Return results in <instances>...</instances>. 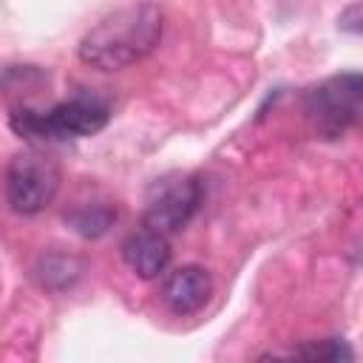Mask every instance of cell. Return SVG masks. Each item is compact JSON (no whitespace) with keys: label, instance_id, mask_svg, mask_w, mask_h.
I'll list each match as a JSON object with an SVG mask.
<instances>
[{"label":"cell","instance_id":"6da1fadb","mask_svg":"<svg viewBox=\"0 0 363 363\" xmlns=\"http://www.w3.org/2000/svg\"><path fill=\"white\" fill-rule=\"evenodd\" d=\"M164 14L156 3L142 0L102 17L79 40V60L96 71H119L145 60L162 40Z\"/></svg>","mask_w":363,"mask_h":363},{"label":"cell","instance_id":"7a4b0ae2","mask_svg":"<svg viewBox=\"0 0 363 363\" xmlns=\"http://www.w3.org/2000/svg\"><path fill=\"white\" fill-rule=\"evenodd\" d=\"M108 122V108L94 99H68L54 105L51 111H17L11 113V128L23 139L34 142H57V139H79L102 130Z\"/></svg>","mask_w":363,"mask_h":363},{"label":"cell","instance_id":"3957f363","mask_svg":"<svg viewBox=\"0 0 363 363\" xmlns=\"http://www.w3.org/2000/svg\"><path fill=\"white\" fill-rule=\"evenodd\" d=\"M60 190V164L43 150H23L6 167V201L20 216L45 210Z\"/></svg>","mask_w":363,"mask_h":363},{"label":"cell","instance_id":"277c9868","mask_svg":"<svg viewBox=\"0 0 363 363\" xmlns=\"http://www.w3.org/2000/svg\"><path fill=\"white\" fill-rule=\"evenodd\" d=\"M306 122L323 139H337L360 113V77L340 74L306 91L303 99Z\"/></svg>","mask_w":363,"mask_h":363},{"label":"cell","instance_id":"5b68a950","mask_svg":"<svg viewBox=\"0 0 363 363\" xmlns=\"http://www.w3.org/2000/svg\"><path fill=\"white\" fill-rule=\"evenodd\" d=\"M199 204H201V184L196 179H190V176L162 179L147 201L145 227H150L162 235H173L193 218Z\"/></svg>","mask_w":363,"mask_h":363},{"label":"cell","instance_id":"8992f818","mask_svg":"<svg viewBox=\"0 0 363 363\" xmlns=\"http://www.w3.org/2000/svg\"><path fill=\"white\" fill-rule=\"evenodd\" d=\"M213 292V278L199 264H184L167 272L162 284V301L173 315H193L199 312Z\"/></svg>","mask_w":363,"mask_h":363},{"label":"cell","instance_id":"52a82bcc","mask_svg":"<svg viewBox=\"0 0 363 363\" xmlns=\"http://www.w3.org/2000/svg\"><path fill=\"white\" fill-rule=\"evenodd\" d=\"M122 258L139 278H159L170 264V241L167 235L142 227L122 241Z\"/></svg>","mask_w":363,"mask_h":363},{"label":"cell","instance_id":"ba28073f","mask_svg":"<svg viewBox=\"0 0 363 363\" xmlns=\"http://www.w3.org/2000/svg\"><path fill=\"white\" fill-rule=\"evenodd\" d=\"M116 218V210H111L108 204H82L77 210H71L65 216V221L85 238H99L102 233H108V227L113 224Z\"/></svg>","mask_w":363,"mask_h":363},{"label":"cell","instance_id":"9c48e42d","mask_svg":"<svg viewBox=\"0 0 363 363\" xmlns=\"http://www.w3.org/2000/svg\"><path fill=\"white\" fill-rule=\"evenodd\" d=\"M295 357H309V360H352L354 352L343 340H318L309 346H301L292 352Z\"/></svg>","mask_w":363,"mask_h":363}]
</instances>
